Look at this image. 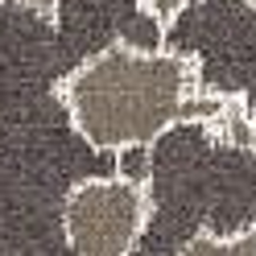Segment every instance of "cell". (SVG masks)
<instances>
[{
	"label": "cell",
	"instance_id": "8992f818",
	"mask_svg": "<svg viewBox=\"0 0 256 256\" xmlns=\"http://www.w3.org/2000/svg\"><path fill=\"white\" fill-rule=\"evenodd\" d=\"M145 4H149V8L157 12V17H162V21L170 25V21H174V17H178V12L186 8V0H145Z\"/></svg>",
	"mask_w": 256,
	"mask_h": 256
},
{
	"label": "cell",
	"instance_id": "6da1fadb",
	"mask_svg": "<svg viewBox=\"0 0 256 256\" xmlns=\"http://www.w3.org/2000/svg\"><path fill=\"white\" fill-rule=\"evenodd\" d=\"M149 219L128 256H182L198 236L256 232V145H240L219 116L178 120L153 140Z\"/></svg>",
	"mask_w": 256,
	"mask_h": 256
},
{
	"label": "cell",
	"instance_id": "7a4b0ae2",
	"mask_svg": "<svg viewBox=\"0 0 256 256\" xmlns=\"http://www.w3.org/2000/svg\"><path fill=\"white\" fill-rule=\"evenodd\" d=\"M66 108L83 136L100 149L153 145L178 120L219 116L228 100L202 95L194 66L174 50H132L112 46L66 78Z\"/></svg>",
	"mask_w": 256,
	"mask_h": 256
},
{
	"label": "cell",
	"instance_id": "5b68a950",
	"mask_svg": "<svg viewBox=\"0 0 256 256\" xmlns=\"http://www.w3.org/2000/svg\"><path fill=\"white\" fill-rule=\"evenodd\" d=\"M120 153V178L128 182H149V166H153V145H124Z\"/></svg>",
	"mask_w": 256,
	"mask_h": 256
},
{
	"label": "cell",
	"instance_id": "52a82bcc",
	"mask_svg": "<svg viewBox=\"0 0 256 256\" xmlns=\"http://www.w3.org/2000/svg\"><path fill=\"white\" fill-rule=\"evenodd\" d=\"M34 4H42V8H54V4H58V0H34Z\"/></svg>",
	"mask_w": 256,
	"mask_h": 256
},
{
	"label": "cell",
	"instance_id": "3957f363",
	"mask_svg": "<svg viewBox=\"0 0 256 256\" xmlns=\"http://www.w3.org/2000/svg\"><path fill=\"white\" fill-rule=\"evenodd\" d=\"M166 50L194 66L202 95L240 100L256 120V0H186L166 25Z\"/></svg>",
	"mask_w": 256,
	"mask_h": 256
},
{
	"label": "cell",
	"instance_id": "277c9868",
	"mask_svg": "<svg viewBox=\"0 0 256 256\" xmlns=\"http://www.w3.org/2000/svg\"><path fill=\"white\" fill-rule=\"evenodd\" d=\"M149 219V194L128 178H91L66 202V236L74 256H128Z\"/></svg>",
	"mask_w": 256,
	"mask_h": 256
}]
</instances>
